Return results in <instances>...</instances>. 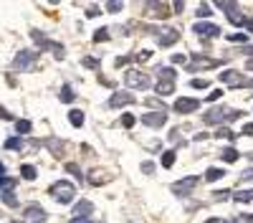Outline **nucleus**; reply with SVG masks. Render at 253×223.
I'll list each match as a JSON object with an SVG mask.
<instances>
[{"mask_svg":"<svg viewBox=\"0 0 253 223\" xmlns=\"http://www.w3.org/2000/svg\"><path fill=\"white\" fill-rule=\"evenodd\" d=\"M134 122H137V119H134L132 114H124V117H122V127H124V130H132Z\"/></svg>","mask_w":253,"mask_h":223,"instance_id":"38","label":"nucleus"},{"mask_svg":"<svg viewBox=\"0 0 253 223\" xmlns=\"http://www.w3.org/2000/svg\"><path fill=\"white\" fill-rule=\"evenodd\" d=\"M142 173L144 175H152L155 173V162H142Z\"/></svg>","mask_w":253,"mask_h":223,"instance_id":"45","label":"nucleus"},{"mask_svg":"<svg viewBox=\"0 0 253 223\" xmlns=\"http://www.w3.org/2000/svg\"><path fill=\"white\" fill-rule=\"evenodd\" d=\"M190 87H193V89H208L210 84H208V79H193V81H190Z\"/></svg>","mask_w":253,"mask_h":223,"instance_id":"39","label":"nucleus"},{"mask_svg":"<svg viewBox=\"0 0 253 223\" xmlns=\"http://www.w3.org/2000/svg\"><path fill=\"white\" fill-rule=\"evenodd\" d=\"M220 10H225V15H228V20H230V23H233V26H246V15L241 13V5L238 3H230V0H218V3H215Z\"/></svg>","mask_w":253,"mask_h":223,"instance_id":"3","label":"nucleus"},{"mask_svg":"<svg viewBox=\"0 0 253 223\" xmlns=\"http://www.w3.org/2000/svg\"><path fill=\"white\" fill-rule=\"evenodd\" d=\"M213 137H218V139H230V142H233V139H236V134H233V132H230L228 127H220V130H218V132H215Z\"/></svg>","mask_w":253,"mask_h":223,"instance_id":"31","label":"nucleus"},{"mask_svg":"<svg viewBox=\"0 0 253 223\" xmlns=\"http://www.w3.org/2000/svg\"><path fill=\"white\" fill-rule=\"evenodd\" d=\"M213 195H215V198H228V195H230V193H228V190H215V193H213Z\"/></svg>","mask_w":253,"mask_h":223,"instance_id":"51","label":"nucleus"},{"mask_svg":"<svg viewBox=\"0 0 253 223\" xmlns=\"http://www.w3.org/2000/svg\"><path fill=\"white\" fill-rule=\"evenodd\" d=\"M69 223H91V218H71Z\"/></svg>","mask_w":253,"mask_h":223,"instance_id":"50","label":"nucleus"},{"mask_svg":"<svg viewBox=\"0 0 253 223\" xmlns=\"http://www.w3.org/2000/svg\"><path fill=\"white\" fill-rule=\"evenodd\" d=\"M175 150H167V152H162V168H172L175 165Z\"/></svg>","mask_w":253,"mask_h":223,"instance_id":"30","label":"nucleus"},{"mask_svg":"<svg viewBox=\"0 0 253 223\" xmlns=\"http://www.w3.org/2000/svg\"><path fill=\"white\" fill-rule=\"evenodd\" d=\"M228 41H233V44H246V41H248V33H230Z\"/></svg>","mask_w":253,"mask_h":223,"instance_id":"37","label":"nucleus"},{"mask_svg":"<svg viewBox=\"0 0 253 223\" xmlns=\"http://www.w3.org/2000/svg\"><path fill=\"white\" fill-rule=\"evenodd\" d=\"M193 33H198L200 38H218L220 36V28L215 23H203V20H200V23L193 26Z\"/></svg>","mask_w":253,"mask_h":223,"instance_id":"13","label":"nucleus"},{"mask_svg":"<svg viewBox=\"0 0 253 223\" xmlns=\"http://www.w3.org/2000/svg\"><path fill=\"white\" fill-rule=\"evenodd\" d=\"M246 182H253V168H248V170L241 173V185H246Z\"/></svg>","mask_w":253,"mask_h":223,"instance_id":"41","label":"nucleus"},{"mask_svg":"<svg viewBox=\"0 0 253 223\" xmlns=\"http://www.w3.org/2000/svg\"><path fill=\"white\" fill-rule=\"evenodd\" d=\"M225 175V170H220V168H208L205 170V180L208 182H215V180H220Z\"/></svg>","mask_w":253,"mask_h":223,"instance_id":"24","label":"nucleus"},{"mask_svg":"<svg viewBox=\"0 0 253 223\" xmlns=\"http://www.w3.org/2000/svg\"><path fill=\"white\" fill-rule=\"evenodd\" d=\"M225 87H230V89H241V87H248L251 84V79H246L241 71H236V69H228V71H223L220 76H218Z\"/></svg>","mask_w":253,"mask_h":223,"instance_id":"6","label":"nucleus"},{"mask_svg":"<svg viewBox=\"0 0 253 223\" xmlns=\"http://www.w3.org/2000/svg\"><path fill=\"white\" fill-rule=\"evenodd\" d=\"M86 15H89V18H96V15H99V8H96V5H89V8H86Z\"/></svg>","mask_w":253,"mask_h":223,"instance_id":"49","label":"nucleus"},{"mask_svg":"<svg viewBox=\"0 0 253 223\" xmlns=\"http://www.w3.org/2000/svg\"><path fill=\"white\" fill-rule=\"evenodd\" d=\"M81 64L86 66V69H99V61H96L94 56H84V58H81Z\"/></svg>","mask_w":253,"mask_h":223,"instance_id":"36","label":"nucleus"},{"mask_svg":"<svg viewBox=\"0 0 253 223\" xmlns=\"http://www.w3.org/2000/svg\"><path fill=\"white\" fill-rule=\"evenodd\" d=\"M218 64H220L218 58H205L203 53H193V64L187 66V71L195 74V71H200V69H215Z\"/></svg>","mask_w":253,"mask_h":223,"instance_id":"9","label":"nucleus"},{"mask_svg":"<svg viewBox=\"0 0 253 223\" xmlns=\"http://www.w3.org/2000/svg\"><path fill=\"white\" fill-rule=\"evenodd\" d=\"M144 8H147V15H150V18L165 20V18L172 15V13H170V5H167V3H147Z\"/></svg>","mask_w":253,"mask_h":223,"instance_id":"14","label":"nucleus"},{"mask_svg":"<svg viewBox=\"0 0 253 223\" xmlns=\"http://www.w3.org/2000/svg\"><path fill=\"white\" fill-rule=\"evenodd\" d=\"M155 33H160L157 36V44L162 48H167V46H172V44H177V41H180V31H175V28H162V31H155Z\"/></svg>","mask_w":253,"mask_h":223,"instance_id":"11","label":"nucleus"},{"mask_svg":"<svg viewBox=\"0 0 253 223\" xmlns=\"http://www.w3.org/2000/svg\"><path fill=\"white\" fill-rule=\"evenodd\" d=\"M172 109H175L177 114H190V112L200 109V99H187V96H182V99H177L175 104H172Z\"/></svg>","mask_w":253,"mask_h":223,"instance_id":"12","label":"nucleus"},{"mask_svg":"<svg viewBox=\"0 0 253 223\" xmlns=\"http://www.w3.org/2000/svg\"><path fill=\"white\" fill-rule=\"evenodd\" d=\"M243 134H253V125H243Z\"/></svg>","mask_w":253,"mask_h":223,"instance_id":"56","label":"nucleus"},{"mask_svg":"<svg viewBox=\"0 0 253 223\" xmlns=\"http://www.w3.org/2000/svg\"><path fill=\"white\" fill-rule=\"evenodd\" d=\"M126 104H134V96L126 94V91H117L109 96V107L112 109H119V107H126Z\"/></svg>","mask_w":253,"mask_h":223,"instance_id":"17","label":"nucleus"},{"mask_svg":"<svg viewBox=\"0 0 253 223\" xmlns=\"http://www.w3.org/2000/svg\"><path fill=\"white\" fill-rule=\"evenodd\" d=\"M144 104H147V107H155L157 112H165V101H162L160 96H147Z\"/></svg>","mask_w":253,"mask_h":223,"instance_id":"26","label":"nucleus"},{"mask_svg":"<svg viewBox=\"0 0 253 223\" xmlns=\"http://www.w3.org/2000/svg\"><path fill=\"white\" fill-rule=\"evenodd\" d=\"M91 213H94L91 200H79L76 206H74V218H89Z\"/></svg>","mask_w":253,"mask_h":223,"instance_id":"18","label":"nucleus"},{"mask_svg":"<svg viewBox=\"0 0 253 223\" xmlns=\"http://www.w3.org/2000/svg\"><path fill=\"white\" fill-rule=\"evenodd\" d=\"M233 223H253V213H248V216H238Z\"/></svg>","mask_w":253,"mask_h":223,"instance_id":"47","label":"nucleus"},{"mask_svg":"<svg viewBox=\"0 0 253 223\" xmlns=\"http://www.w3.org/2000/svg\"><path fill=\"white\" fill-rule=\"evenodd\" d=\"M208 15H213V13H210V5L208 3H200L198 5V18H208Z\"/></svg>","mask_w":253,"mask_h":223,"instance_id":"42","label":"nucleus"},{"mask_svg":"<svg viewBox=\"0 0 253 223\" xmlns=\"http://www.w3.org/2000/svg\"><path fill=\"white\" fill-rule=\"evenodd\" d=\"M220 96H223V89H213V91L208 94V101H218Z\"/></svg>","mask_w":253,"mask_h":223,"instance_id":"46","label":"nucleus"},{"mask_svg":"<svg viewBox=\"0 0 253 223\" xmlns=\"http://www.w3.org/2000/svg\"><path fill=\"white\" fill-rule=\"evenodd\" d=\"M246 31H248V33H253V18H248V20H246Z\"/></svg>","mask_w":253,"mask_h":223,"instance_id":"53","label":"nucleus"},{"mask_svg":"<svg viewBox=\"0 0 253 223\" xmlns=\"http://www.w3.org/2000/svg\"><path fill=\"white\" fill-rule=\"evenodd\" d=\"M220 157H223L225 162H230V165H233V162H238V150H236V147H228V150L220 152Z\"/></svg>","mask_w":253,"mask_h":223,"instance_id":"25","label":"nucleus"},{"mask_svg":"<svg viewBox=\"0 0 253 223\" xmlns=\"http://www.w3.org/2000/svg\"><path fill=\"white\" fill-rule=\"evenodd\" d=\"M69 122H71L74 127H81V125H84V112H79V109H71V112H69Z\"/></svg>","mask_w":253,"mask_h":223,"instance_id":"28","label":"nucleus"},{"mask_svg":"<svg viewBox=\"0 0 253 223\" xmlns=\"http://www.w3.org/2000/svg\"><path fill=\"white\" fill-rule=\"evenodd\" d=\"M31 38L36 41V46H38V48H48V51H53V56H56V58H63V56H66V48H63L61 44H56V41H48L41 31H36V28H33V31H31Z\"/></svg>","mask_w":253,"mask_h":223,"instance_id":"4","label":"nucleus"},{"mask_svg":"<svg viewBox=\"0 0 253 223\" xmlns=\"http://www.w3.org/2000/svg\"><path fill=\"white\" fill-rule=\"evenodd\" d=\"M58 96H61L63 104H71V101L76 99V94H74V89H71L69 84H63V87H61V94H58Z\"/></svg>","mask_w":253,"mask_h":223,"instance_id":"22","label":"nucleus"},{"mask_svg":"<svg viewBox=\"0 0 253 223\" xmlns=\"http://www.w3.org/2000/svg\"><path fill=\"white\" fill-rule=\"evenodd\" d=\"M248 160H253V152H248Z\"/></svg>","mask_w":253,"mask_h":223,"instance_id":"60","label":"nucleus"},{"mask_svg":"<svg viewBox=\"0 0 253 223\" xmlns=\"http://www.w3.org/2000/svg\"><path fill=\"white\" fill-rule=\"evenodd\" d=\"M48 193H51V198L56 203H61V206H69V203H74V198H76V188L71 185V182H66V180L53 182V185L48 188Z\"/></svg>","mask_w":253,"mask_h":223,"instance_id":"2","label":"nucleus"},{"mask_svg":"<svg viewBox=\"0 0 253 223\" xmlns=\"http://www.w3.org/2000/svg\"><path fill=\"white\" fill-rule=\"evenodd\" d=\"M124 81H126V87H129V89H147L152 84L150 76H147L144 71H139V69H129L124 74Z\"/></svg>","mask_w":253,"mask_h":223,"instance_id":"5","label":"nucleus"},{"mask_svg":"<svg viewBox=\"0 0 253 223\" xmlns=\"http://www.w3.org/2000/svg\"><path fill=\"white\" fill-rule=\"evenodd\" d=\"M23 216H26V223H46V211L38 206V203H31V206H26V211H23Z\"/></svg>","mask_w":253,"mask_h":223,"instance_id":"10","label":"nucleus"},{"mask_svg":"<svg viewBox=\"0 0 253 223\" xmlns=\"http://www.w3.org/2000/svg\"><path fill=\"white\" fill-rule=\"evenodd\" d=\"M31 130H33V125H31L28 119H18V122H15V132H18V134H28Z\"/></svg>","mask_w":253,"mask_h":223,"instance_id":"27","label":"nucleus"},{"mask_svg":"<svg viewBox=\"0 0 253 223\" xmlns=\"http://www.w3.org/2000/svg\"><path fill=\"white\" fill-rule=\"evenodd\" d=\"M157 76H160V81H175V69L160 66V69H157Z\"/></svg>","mask_w":253,"mask_h":223,"instance_id":"23","label":"nucleus"},{"mask_svg":"<svg viewBox=\"0 0 253 223\" xmlns=\"http://www.w3.org/2000/svg\"><path fill=\"white\" fill-rule=\"evenodd\" d=\"M152 58V53L150 51H139V53H134L132 56V61H137V64H144V61H150Z\"/></svg>","mask_w":253,"mask_h":223,"instance_id":"35","label":"nucleus"},{"mask_svg":"<svg viewBox=\"0 0 253 223\" xmlns=\"http://www.w3.org/2000/svg\"><path fill=\"white\" fill-rule=\"evenodd\" d=\"M198 182H200V178L198 175H187V178H182V180H177V182H172V193L175 195H190L195 188H198Z\"/></svg>","mask_w":253,"mask_h":223,"instance_id":"7","label":"nucleus"},{"mask_svg":"<svg viewBox=\"0 0 253 223\" xmlns=\"http://www.w3.org/2000/svg\"><path fill=\"white\" fill-rule=\"evenodd\" d=\"M109 180H112V175L101 173V170H91L89 173V182H91V185H104V182H109Z\"/></svg>","mask_w":253,"mask_h":223,"instance_id":"20","label":"nucleus"},{"mask_svg":"<svg viewBox=\"0 0 253 223\" xmlns=\"http://www.w3.org/2000/svg\"><path fill=\"white\" fill-rule=\"evenodd\" d=\"M233 200H236V203H251V200H253V190H246V188H243V190H238V193L233 195Z\"/></svg>","mask_w":253,"mask_h":223,"instance_id":"29","label":"nucleus"},{"mask_svg":"<svg viewBox=\"0 0 253 223\" xmlns=\"http://www.w3.org/2000/svg\"><path fill=\"white\" fill-rule=\"evenodd\" d=\"M185 61H187L185 53H175V56H172V64H185Z\"/></svg>","mask_w":253,"mask_h":223,"instance_id":"48","label":"nucleus"},{"mask_svg":"<svg viewBox=\"0 0 253 223\" xmlns=\"http://www.w3.org/2000/svg\"><path fill=\"white\" fill-rule=\"evenodd\" d=\"M129 61H132V56H119V58L114 61V66H117V69H122V66L129 64Z\"/></svg>","mask_w":253,"mask_h":223,"instance_id":"44","label":"nucleus"},{"mask_svg":"<svg viewBox=\"0 0 253 223\" xmlns=\"http://www.w3.org/2000/svg\"><path fill=\"white\" fill-rule=\"evenodd\" d=\"M3 178H5V165L0 162V185H3Z\"/></svg>","mask_w":253,"mask_h":223,"instance_id":"54","label":"nucleus"},{"mask_svg":"<svg viewBox=\"0 0 253 223\" xmlns=\"http://www.w3.org/2000/svg\"><path fill=\"white\" fill-rule=\"evenodd\" d=\"M46 147H48L56 157H61V155H63V150H66V145H63V142H61L58 137H48V139H46Z\"/></svg>","mask_w":253,"mask_h":223,"instance_id":"19","label":"nucleus"},{"mask_svg":"<svg viewBox=\"0 0 253 223\" xmlns=\"http://www.w3.org/2000/svg\"><path fill=\"white\" fill-rule=\"evenodd\" d=\"M20 175H23L26 180H33V178L38 175V170H36L33 165H23V168H20Z\"/></svg>","mask_w":253,"mask_h":223,"instance_id":"32","label":"nucleus"},{"mask_svg":"<svg viewBox=\"0 0 253 223\" xmlns=\"http://www.w3.org/2000/svg\"><path fill=\"white\" fill-rule=\"evenodd\" d=\"M101 41H109V31L107 28H99L94 33V44H101Z\"/></svg>","mask_w":253,"mask_h":223,"instance_id":"34","label":"nucleus"},{"mask_svg":"<svg viewBox=\"0 0 253 223\" xmlns=\"http://www.w3.org/2000/svg\"><path fill=\"white\" fill-rule=\"evenodd\" d=\"M172 8H175V10H177V13H182V10H185V3H180V0H177V3H175V5H172Z\"/></svg>","mask_w":253,"mask_h":223,"instance_id":"55","label":"nucleus"},{"mask_svg":"<svg viewBox=\"0 0 253 223\" xmlns=\"http://www.w3.org/2000/svg\"><path fill=\"white\" fill-rule=\"evenodd\" d=\"M36 61H38V53H36V51H20V53L13 58V69L28 71V69H33Z\"/></svg>","mask_w":253,"mask_h":223,"instance_id":"8","label":"nucleus"},{"mask_svg":"<svg viewBox=\"0 0 253 223\" xmlns=\"http://www.w3.org/2000/svg\"><path fill=\"white\" fill-rule=\"evenodd\" d=\"M122 8H124V5L117 3V0H109V3H107V10H109V13H119Z\"/></svg>","mask_w":253,"mask_h":223,"instance_id":"43","label":"nucleus"},{"mask_svg":"<svg viewBox=\"0 0 253 223\" xmlns=\"http://www.w3.org/2000/svg\"><path fill=\"white\" fill-rule=\"evenodd\" d=\"M167 122V112H150V114H142V125H147V127H162Z\"/></svg>","mask_w":253,"mask_h":223,"instance_id":"16","label":"nucleus"},{"mask_svg":"<svg viewBox=\"0 0 253 223\" xmlns=\"http://www.w3.org/2000/svg\"><path fill=\"white\" fill-rule=\"evenodd\" d=\"M246 71H253V58H251V61H246Z\"/></svg>","mask_w":253,"mask_h":223,"instance_id":"59","label":"nucleus"},{"mask_svg":"<svg viewBox=\"0 0 253 223\" xmlns=\"http://www.w3.org/2000/svg\"><path fill=\"white\" fill-rule=\"evenodd\" d=\"M0 117H3V119H10V117H13V114H10V112H8V109H3V107H0Z\"/></svg>","mask_w":253,"mask_h":223,"instance_id":"52","label":"nucleus"},{"mask_svg":"<svg viewBox=\"0 0 253 223\" xmlns=\"http://www.w3.org/2000/svg\"><path fill=\"white\" fill-rule=\"evenodd\" d=\"M205 223H228V221H223V218H208Z\"/></svg>","mask_w":253,"mask_h":223,"instance_id":"57","label":"nucleus"},{"mask_svg":"<svg viewBox=\"0 0 253 223\" xmlns=\"http://www.w3.org/2000/svg\"><path fill=\"white\" fill-rule=\"evenodd\" d=\"M66 173H71V175H76L81 180V168L76 165V162H66Z\"/></svg>","mask_w":253,"mask_h":223,"instance_id":"40","label":"nucleus"},{"mask_svg":"<svg viewBox=\"0 0 253 223\" xmlns=\"http://www.w3.org/2000/svg\"><path fill=\"white\" fill-rule=\"evenodd\" d=\"M3 200H5V206L8 208H18V198H15V193H13V188H15V180L13 178H3Z\"/></svg>","mask_w":253,"mask_h":223,"instance_id":"15","label":"nucleus"},{"mask_svg":"<svg viewBox=\"0 0 253 223\" xmlns=\"http://www.w3.org/2000/svg\"><path fill=\"white\" fill-rule=\"evenodd\" d=\"M243 112H238V109H230V107H210L205 114H203V122L205 125H225V122H233V119H238Z\"/></svg>","mask_w":253,"mask_h":223,"instance_id":"1","label":"nucleus"},{"mask_svg":"<svg viewBox=\"0 0 253 223\" xmlns=\"http://www.w3.org/2000/svg\"><path fill=\"white\" fill-rule=\"evenodd\" d=\"M241 53H246V56H253V46H246V48H243Z\"/></svg>","mask_w":253,"mask_h":223,"instance_id":"58","label":"nucleus"},{"mask_svg":"<svg viewBox=\"0 0 253 223\" xmlns=\"http://www.w3.org/2000/svg\"><path fill=\"white\" fill-rule=\"evenodd\" d=\"M155 91H157L160 96H167V94H172V91H175V81H157Z\"/></svg>","mask_w":253,"mask_h":223,"instance_id":"21","label":"nucleus"},{"mask_svg":"<svg viewBox=\"0 0 253 223\" xmlns=\"http://www.w3.org/2000/svg\"><path fill=\"white\" fill-rule=\"evenodd\" d=\"M5 147H8V150H23V139H20V137H10V139L5 142Z\"/></svg>","mask_w":253,"mask_h":223,"instance_id":"33","label":"nucleus"}]
</instances>
